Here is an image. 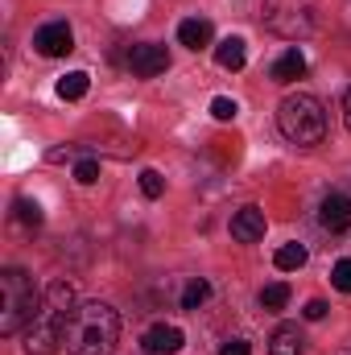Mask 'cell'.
I'll list each match as a JSON object with an SVG mask.
<instances>
[{"label":"cell","mask_w":351,"mask_h":355,"mask_svg":"<svg viewBox=\"0 0 351 355\" xmlns=\"http://www.w3.org/2000/svg\"><path fill=\"white\" fill-rule=\"evenodd\" d=\"M120 343V314L108 302H79L62 327L67 355H112Z\"/></svg>","instance_id":"1"},{"label":"cell","mask_w":351,"mask_h":355,"mask_svg":"<svg viewBox=\"0 0 351 355\" xmlns=\"http://www.w3.org/2000/svg\"><path fill=\"white\" fill-rule=\"evenodd\" d=\"M277 128H281L285 141L310 149V145H323V137H327V112H323V103L310 91H298V95H285L281 99Z\"/></svg>","instance_id":"2"},{"label":"cell","mask_w":351,"mask_h":355,"mask_svg":"<svg viewBox=\"0 0 351 355\" xmlns=\"http://www.w3.org/2000/svg\"><path fill=\"white\" fill-rule=\"evenodd\" d=\"M42 293L33 289V281L21 268H4L0 272V335H21L37 314H42Z\"/></svg>","instance_id":"3"},{"label":"cell","mask_w":351,"mask_h":355,"mask_svg":"<svg viewBox=\"0 0 351 355\" xmlns=\"http://www.w3.org/2000/svg\"><path fill=\"white\" fill-rule=\"evenodd\" d=\"M67 314H71V310H58V306H46V302H42V314L21 331V339H25V355H50L54 347H62Z\"/></svg>","instance_id":"4"},{"label":"cell","mask_w":351,"mask_h":355,"mask_svg":"<svg viewBox=\"0 0 351 355\" xmlns=\"http://www.w3.org/2000/svg\"><path fill=\"white\" fill-rule=\"evenodd\" d=\"M128 71L137 79H153V75H166L170 71V50L157 46V42H141L128 50Z\"/></svg>","instance_id":"5"},{"label":"cell","mask_w":351,"mask_h":355,"mask_svg":"<svg viewBox=\"0 0 351 355\" xmlns=\"http://www.w3.org/2000/svg\"><path fill=\"white\" fill-rule=\"evenodd\" d=\"M33 50H37L42 58H62V54L75 50V29H71L67 21H50V25H42V29L33 33Z\"/></svg>","instance_id":"6"},{"label":"cell","mask_w":351,"mask_h":355,"mask_svg":"<svg viewBox=\"0 0 351 355\" xmlns=\"http://www.w3.org/2000/svg\"><path fill=\"white\" fill-rule=\"evenodd\" d=\"M318 223H323V232H331V236L348 232L351 227V198L348 194L331 190V194L323 198V207H318Z\"/></svg>","instance_id":"7"},{"label":"cell","mask_w":351,"mask_h":355,"mask_svg":"<svg viewBox=\"0 0 351 355\" xmlns=\"http://www.w3.org/2000/svg\"><path fill=\"white\" fill-rule=\"evenodd\" d=\"M182 343H186V335H182L178 327H170V322H157V327H149V331L141 335V347L149 355H178Z\"/></svg>","instance_id":"8"},{"label":"cell","mask_w":351,"mask_h":355,"mask_svg":"<svg viewBox=\"0 0 351 355\" xmlns=\"http://www.w3.org/2000/svg\"><path fill=\"white\" fill-rule=\"evenodd\" d=\"M232 236H236L240 244L264 240V211L261 207H240V211L232 215Z\"/></svg>","instance_id":"9"},{"label":"cell","mask_w":351,"mask_h":355,"mask_svg":"<svg viewBox=\"0 0 351 355\" xmlns=\"http://www.w3.org/2000/svg\"><path fill=\"white\" fill-rule=\"evenodd\" d=\"M268 355H306V335L298 331V322H281L268 339Z\"/></svg>","instance_id":"10"},{"label":"cell","mask_w":351,"mask_h":355,"mask_svg":"<svg viewBox=\"0 0 351 355\" xmlns=\"http://www.w3.org/2000/svg\"><path fill=\"white\" fill-rule=\"evenodd\" d=\"M211 37H215V29H211V21H203V17H186V21L178 25V42H182L186 50H207Z\"/></svg>","instance_id":"11"},{"label":"cell","mask_w":351,"mask_h":355,"mask_svg":"<svg viewBox=\"0 0 351 355\" xmlns=\"http://www.w3.org/2000/svg\"><path fill=\"white\" fill-rule=\"evenodd\" d=\"M302 75H306V54H302L298 46H289V50L273 62V83H281V87H285V83H298Z\"/></svg>","instance_id":"12"},{"label":"cell","mask_w":351,"mask_h":355,"mask_svg":"<svg viewBox=\"0 0 351 355\" xmlns=\"http://www.w3.org/2000/svg\"><path fill=\"white\" fill-rule=\"evenodd\" d=\"M215 62H219L223 71H240V67L248 62V50H244V37H223V42L215 46Z\"/></svg>","instance_id":"13"},{"label":"cell","mask_w":351,"mask_h":355,"mask_svg":"<svg viewBox=\"0 0 351 355\" xmlns=\"http://www.w3.org/2000/svg\"><path fill=\"white\" fill-rule=\"evenodd\" d=\"M46 306H58V310H75V285H71L67 277L50 281V285H46Z\"/></svg>","instance_id":"14"},{"label":"cell","mask_w":351,"mask_h":355,"mask_svg":"<svg viewBox=\"0 0 351 355\" xmlns=\"http://www.w3.org/2000/svg\"><path fill=\"white\" fill-rule=\"evenodd\" d=\"M87 87H91L87 71H71V75H62V79H58V95H62V99H83Z\"/></svg>","instance_id":"15"},{"label":"cell","mask_w":351,"mask_h":355,"mask_svg":"<svg viewBox=\"0 0 351 355\" xmlns=\"http://www.w3.org/2000/svg\"><path fill=\"white\" fill-rule=\"evenodd\" d=\"M261 306L268 310V314L285 310V306H289V285H285V281H273V285H264V289H261Z\"/></svg>","instance_id":"16"},{"label":"cell","mask_w":351,"mask_h":355,"mask_svg":"<svg viewBox=\"0 0 351 355\" xmlns=\"http://www.w3.org/2000/svg\"><path fill=\"white\" fill-rule=\"evenodd\" d=\"M273 265L281 268V272H293V268L306 265V248H302V244H281L277 257H273Z\"/></svg>","instance_id":"17"},{"label":"cell","mask_w":351,"mask_h":355,"mask_svg":"<svg viewBox=\"0 0 351 355\" xmlns=\"http://www.w3.org/2000/svg\"><path fill=\"white\" fill-rule=\"evenodd\" d=\"M12 219H17L21 227H42V219H46V215H42V207H37V202L17 198V202H12Z\"/></svg>","instance_id":"18"},{"label":"cell","mask_w":351,"mask_h":355,"mask_svg":"<svg viewBox=\"0 0 351 355\" xmlns=\"http://www.w3.org/2000/svg\"><path fill=\"white\" fill-rule=\"evenodd\" d=\"M207 297H211V285H207L203 277H194V281H190V285L182 289V310H198V306H203Z\"/></svg>","instance_id":"19"},{"label":"cell","mask_w":351,"mask_h":355,"mask_svg":"<svg viewBox=\"0 0 351 355\" xmlns=\"http://www.w3.org/2000/svg\"><path fill=\"white\" fill-rule=\"evenodd\" d=\"M141 194L145 198H162L166 194V178L157 174V170H141Z\"/></svg>","instance_id":"20"},{"label":"cell","mask_w":351,"mask_h":355,"mask_svg":"<svg viewBox=\"0 0 351 355\" xmlns=\"http://www.w3.org/2000/svg\"><path fill=\"white\" fill-rule=\"evenodd\" d=\"M75 182H79V186H95V182H99V162H95V157H79V162H75Z\"/></svg>","instance_id":"21"},{"label":"cell","mask_w":351,"mask_h":355,"mask_svg":"<svg viewBox=\"0 0 351 355\" xmlns=\"http://www.w3.org/2000/svg\"><path fill=\"white\" fill-rule=\"evenodd\" d=\"M331 285L339 293H351V261H339V265L331 268Z\"/></svg>","instance_id":"22"},{"label":"cell","mask_w":351,"mask_h":355,"mask_svg":"<svg viewBox=\"0 0 351 355\" xmlns=\"http://www.w3.org/2000/svg\"><path fill=\"white\" fill-rule=\"evenodd\" d=\"M236 99H228V95H219V99H211V116L215 120H236Z\"/></svg>","instance_id":"23"},{"label":"cell","mask_w":351,"mask_h":355,"mask_svg":"<svg viewBox=\"0 0 351 355\" xmlns=\"http://www.w3.org/2000/svg\"><path fill=\"white\" fill-rule=\"evenodd\" d=\"M302 314H306V322H318V318H327V302H323V297H314V302H306V310H302Z\"/></svg>","instance_id":"24"},{"label":"cell","mask_w":351,"mask_h":355,"mask_svg":"<svg viewBox=\"0 0 351 355\" xmlns=\"http://www.w3.org/2000/svg\"><path fill=\"white\" fill-rule=\"evenodd\" d=\"M252 347H248V339H228L223 347H219V355H248Z\"/></svg>","instance_id":"25"},{"label":"cell","mask_w":351,"mask_h":355,"mask_svg":"<svg viewBox=\"0 0 351 355\" xmlns=\"http://www.w3.org/2000/svg\"><path fill=\"white\" fill-rule=\"evenodd\" d=\"M343 124H348V132H351V87H348V95H343Z\"/></svg>","instance_id":"26"},{"label":"cell","mask_w":351,"mask_h":355,"mask_svg":"<svg viewBox=\"0 0 351 355\" xmlns=\"http://www.w3.org/2000/svg\"><path fill=\"white\" fill-rule=\"evenodd\" d=\"M339 355H351V343H348V347H343V352H339Z\"/></svg>","instance_id":"27"}]
</instances>
